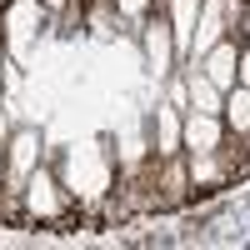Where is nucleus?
<instances>
[{
    "mask_svg": "<svg viewBox=\"0 0 250 250\" xmlns=\"http://www.w3.org/2000/svg\"><path fill=\"white\" fill-rule=\"evenodd\" d=\"M0 185H5V150H0Z\"/></svg>",
    "mask_w": 250,
    "mask_h": 250,
    "instance_id": "obj_15",
    "label": "nucleus"
},
{
    "mask_svg": "<svg viewBox=\"0 0 250 250\" xmlns=\"http://www.w3.org/2000/svg\"><path fill=\"white\" fill-rule=\"evenodd\" d=\"M220 120H225V130H230V140H245V135H250V90H245V85H230V90H225Z\"/></svg>",
    "mask_w": 250,
    "mask_h": 250,
    "instance_id": "obj_8",
    "label": "nucleus"
},
{
    "mask_svg": "<svg viewBox=\"0 0 250 250\" xmlns=\"http://www.w3.org/2000/svg\"><path fill=\"white\" fill-rule=\"evenodd\" d=\"M45 160V140H40L35 125H15L10 140H5V190L10 200H20V185H25V175L35 170V165Z\"/></svg>",
    "mask_w": 250,
    "mask_h": 250,
    "instance_id": "obj_2",
    "label": "nucleus"
},
{
    "mask_svg": "<svg viewBox=\"0 0 250 250\" xmlns=\"http://www.w3.org/2000/svg\"><path fill=\"white\" fill-rule=\"evenodd\" d=\"M235 85L250 90V45H240V55H235Z\"/></svg>",
    "mask_w": 250,
    "mask_h": 250,
    "instance_id": "obj_11",
    "label": "nucleus"
},
{
    "mask_svg": "<svg viewBox=\"0 0 250 250\" xmlns=\"http://www.w3.org/2000/svg\"><path fill=\"white\" fill-rule=\"evenodd\" d=\"M180 125H185V110H175V105H155V115H150V155L155 160H175V155H185L180 150Z\"/></svg>",
    "mask_w": 250,
    "mask_h": 250,
    "instance_id": "obj_5",
    "label": "nucleus"
},
{
    "mask_svg": "<svg viewBox=\"0 0 250 250\" xmlns=\"http://www.w3.org/2000/svg\"><path fill=\"white\" fill-rule=\"evenodd\" d=\"M225 130L220 115H200V110H185V125H180V150L185 155H200V150H225Z\"/></svg>",
    "mask_w": 250,
    "mask_h": 250,
    "instance_id": "obj_4",
    "label": "nucleus"
},
{
    "mask_svg": "<svg viewBox=\"0 0 250 250\" xmlns=\"http://www.w3.org/2000/svg\"><path fill=\"white\" fill-rule=\"evenodd\" d=\"M10 130H15V120H10V105H5V100H0V150H5Z\"/></svg>",
    "mask_w": 250,
    "mask_h": 250,
    "instance_id": "obj_13",
    "label": "nucleus"
},
{
    "mask_svg": "<svg viewBox=\"0 0 250 250\" xmlns=\"http://www.w3.org/2000/svg\"><path fill=\"white\" fill-rule=\"evenodd\" d=\"M115 5H120L125 15H150V10L160 5V0H115Z\"/></svg>",
    "mask_w": 250,
    "mask_h": 250,
    "instance_id": "obj_12",
    "label": "nucleus"
},
{
    "mask_svg": "<svg viewBox=\"0 0 250 250\" xmlns=\"http://www.w3.org/2000/svg\"><path fill=\"white\" fill-rule=\"evenodd\" d=\"M165 105H175V110H190V95H185V75H180V65L170 70V75H165Z\"/></svg>",
    "mask_w": 250,
    "mask_h": 250,
    "instance_id": "obj_10",
    "label": "nucleus"
},
{
    "mask_svg": "<svg viewBox=\"0 0 250 250\" xmlns=\"http://www.w3.org/2000/svg\"><path fill=\"white\" fill-rule=\"evenodd\" d=\"M230 180V165H225V150H200L185 155V185L190 190H215V185Z\"/></svg>",
    "mask_w": 250,
    "mask_h": 250,
    "instance_id": "obj_6",
    "label": "nucleus"
},
{
    "mask_svg": "<svg viewBox=\"0 0 250 250\" xmlns=\"http://www.w3.org/2000/svg\"><path fill=\"white\" fill-rule=\"evenodd\" d=\"M140 50H145V70L155 80H165L180 60H175V35H170V20H165V5H155L150 15H140Z\"/></svg>",
    "mask_w": 250,
    "mask_h": 250,
    "instance_id": "obj_3",
    "label": "nucleus"
},
{
    "mask_svg": "<svg viewBox=\"0 0 250 250\" xmlns=\"http://www.w3.org/2000/svg\"><path fill=\"white\" fill-rule=\"evenodd\" d=\"M70 185L55 175V165L50 160H40L35 170L25 175V185H20V215L25 220H40V225H50V220H65L70 215Z\"/></svg>",
    "mask_w": 250,
    "mask_h": 250,
    "instance_id": "obj_1",
    "label": "nucleus"
},
{
    "mask_svg": "<svg viewBox=\"0 0 250 250\" xmlns=\"http://www.w3.org/2000/svg\"><path fill=\"white\" fill-rule=\"evenodd\" d=\"M235 40L250 45V0H245V15H240V25H235Z\"/></svg>",
    "mask_w": 250,
    "mask_h": 250,
    "instance_id": "obj_14",
    "label": "nucleus"
},
{
    "mask_svg": "<svg viewBox=\"0 0 250 250\" xmlns=\"http://www.w3.org/2000/svg\"><path fill=\"white\" fill-rule=\"evenodd\" d=\"M15 85H20L15 55H10V45H5V40H0V100H5V95H15Z\"/></svg>",
    "mask_w": 250,
    "mask_h": 250,
    "instance_id": "obj_9",
    "label": "nucleus"
},
{
    "mask_svg": "<svg viewBox=\"0 0 250 250\" xmlns=\"http://www.w3.org/2000/svg\"><path fill=\"white\" fill-rule=\"evenodd\" d=\"M235 55H240V40H235V35H225V40H215V45L195 60V65L210 75L220 90H230V85H235Z\"/></svg>",
    "mask_w": 250,
    "mask_h": 250,
    "instance_id": "obj_7",
    "label": "nucleus"
}]
</instances>
